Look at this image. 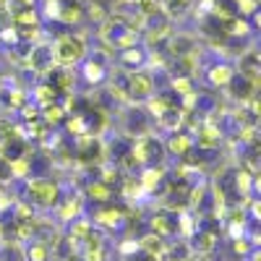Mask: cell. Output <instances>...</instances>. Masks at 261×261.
<instances>
[{"mask_svg": "<svg viewBox=\"0 0 261 261\" xmlns=\"http://www.w3.org/2000/svg\"><path fill=\"white\" fill-rule=\"evenodd\" d=\"M86 55V45L81 37H63L53 45V58L58 65H76L79 60H84Z\"/></svg>", "mask_w": 261, "mask_h": 261, "instance_id": "1", "label": "cell"}, {"mask_svg": "<svg viewBox=\"0 0 261 261\" xmlns=\"http://www.w3.org/2000/svg\"><path fill=\"white\" fill-rule=\"evenodd\" d=\"M32 193L37 196V199H42L45 204H50V199H55V186L53 183H32Z\"/></svg>", "mask_w": 261, "mask_h": 261, "instance_id": "6", "label": "cell"}, {"mask_svg": "<svg viewBox=\"0 0 261 261\" xmlns=\"http://www.w3.org/2000/svg\"><path fill=\"white\" fill-rule=\"evenodd\" d=\"M128 94L130 99H146L154 94V79L146 71H136L128 76Z\"/></svg>", "mask_w": 261, "mask_h": 261, "instance_id": "3", "label": "cell"}, {"mask_svg": "<svg viewBox=\"0 0 261 261\" xmlns=\"http://www.w3.org/2000/svg\"><path fill=\"white\" fill-rule=\"evenodd\" d=\"M238 8L251 13V11H256V0H238Z\"/></svg>", "mask_w": 261, "mask_h": 261, "instance_id": "10", "label": "cell"}, {"mask_svg": "<svg viewBox=\"0 0 261 261\" xmlns=\"http://www.w3.org/2000/svg\"><path fill=\"white\" fill-rule=\"evenodd\" d=\"M29 65H32V68H39V71L53 68V65H55L53 47H50V45H37V47L29 53Z\"/></svg>", "mask_w": 261, "mask_h": 261, "instance_id": "4", "label": "cell"}, {"mask_svg": "<svg viewBox=\"0 0 261 261\" xmlns=\"http://www.w3.org/2000/svg\"><path fill=\"white\" fill-rule=\"evenodd\" d=\"M188 89H191L188 79H175V92H188Z\"/></svg>", "mask_w": 261, "mask_h": 261, "instance_id": "11", "label": "cell"}, {"mask_svg": "<svg viewBox=\"0 0 261 261\" xmlns=\"http://www.w3.org/2000/svg\"><path fill=\"white\" fill-rule=\"evenodd\" d=\"M139 13L141 16H151V13H157L162 6H160V0H139Z\"/></svg>", "mask_w": 261, "mask_h": 261, "instance_id": "8", "label": "cell"}, {"mask_svg": "<svg viewBox=\"0 0 261 261\" xmlns=\"http://www.w3.org/2000/svg\"><path fill=\"white\" fill-rule=\"evenodd\" d=\"M102 39L105 42H110V45L120 47V50H130L136 45V34L134 29H130L128 24H123V21H105V27H102Z\"/></svg>", "mask_w": 261, "mask_h": 261, "instance_id": "2", "label": "cell"}, {"mask_svg": "<svg viewBox=\"0 0 261 261\" xmlns=\"http://www.w3.org/2000/svg\"><path fill=\"white\" fill-rule=\"evenodd\" d=\"M232 76H235V73H232V68H230V65H214V68H212V73H209L212 84H220V86H227V81H230Z\"/></svg>", "mask_w": 261, "mask_h": 261, "instance_id": "5", "label": "cell"}, {"mask_svg": "<svg viewBox=\"0 0 261 261\" xmlns=\"http://www.w3.org/2000/svg\"><path fill=\"white\" fill-rule=\"evenodd\" d=\"M86 79H89V81L102 79V65H97V63H89V65H86Z\"/></svg>", "mask_w": 261, "mask_h": 261, "instance_id": "9", "label": "cell"}, {"mask_svg": "<svg viewBox=\"0 0 261 261\" xmlns=\"http://www.w3.org/2000/svg\"><path fill=\"white\" fill-rule=\"evenodd\" d=\"M188 146H191V139H188L186 134H175V136H172V141H170V149L175 151V154H183V151H188Z\"/></svg>", "mask_w": 261, "mask_h": 261, "instance_id": "7", "label": "cell"}]
</instances>
